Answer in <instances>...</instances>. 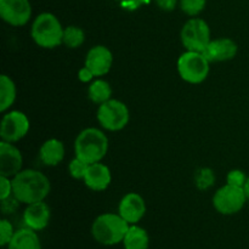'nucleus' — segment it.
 Wrapping results in <instances>:
<instances>
[{
	"label": "nucleus",
	"instance_id": "obj_10",
	"mask_svg": "<svg viewBox=\"0 0 249 249\" xmlns=\"http://www.w3.org/2000/svg\"><path fill=\"white\" fill-rule=\"evenodd\" d=\"M0 16L10 26H24L32 16L31 2L29 0H0Z\"/></svg>",
	"mask_w": 249,
	"mask_h": 249
},
{
	"label": "nucleus",
	"instance_id": "obj_24",
	"mask_svg": "<svg viewBox=\"0 0 249 249\" xmlns=\"http://www.w3.org/2000/svg\"><path fill=\"white\" fill-rule=\"evenodd\" d=\"M88 168H89V164L85 163L84 160H82L80 158L75 157L73 158L72 160L68 164V172H70L71 177L74 178L77 180H84L85 174L88 172Z\"/></svg>",
	"mask_w": 249,
	"mask_h": 249
},
{
	"label": "nucleus",
	"instance_id": "obj_9",
	"mask_svg": "<svg viewBox=\"0 0 249 249\" xmlns=\"http://www.w3.org/2000/svg\"><path fill=\"white\" fill-rule=\"evenodd\" d=\"M31 123L23 112L10 111L4 114L0 124V138L6 142H17L28 134Z\"/></svg>",
	"mask_w": 249,
	"mask_h": 249
},
{
	"label": "nucleus",
	"instance_id": "obj_7",
	"mask_svg": "<svg viewBox=\"0 0 249 249\" xmlns=\"http://www.w3.org/2000/svg\"><path fill=\"white\" fill-rule=\"evenodd\" d=\"M180 39L186 51L203 53L211 43V28L204 19L194 17L182 26Z\"/></svg>",
	"mask_w": 249,
	"mask_h": 249
},
{
	"label": "nucleus",
	"instance_id": "obj_27",
	"mask_svg": "<svg viewBox=\"0 0 249 249\" xmlns=\"http://www.w3.org/2000/svg\"><path fill=\"white\" fill-rule=\"evenodd\" d=\"M248 178L246 177L245 173L240 169H233L231 172H229L228 177H226V182L229 185H232V186L237 187H243L245 186L246 181H247Z\"/></svg>",
	"mask_w": 249,
	"mask_h": 249
},
{
	"label": "nucleus",
	"instance_id": "obj_21",
	"mask_svg": "<svg viewBox=\"0 0 249 249\" xmlns=\"http://www.w3.org/2000/svg\"><path fill=\"white\" fill-rule=\"evenodd\" d=\"M88 96L94 104L101 105L111 100L112 88L108 82L104 79H96L88 88Z\"/></svg>",
	"mask_w": 249,
	"mask_h": 249
},
{
	"label": "nucleus",
	"instance_id": "obj_13",
	"mask_svg": "<svg viewBox=\"0 0 249 249\" xmlns=\"http://www.w3.org/2000/svg\"><path fill=\"white\" fill-rule=\"evenodd\" d=\"M118 214L129 225H135L146 214L145 199L136 192L126 194L119 202Z\"/></svg>",
	"mask_w": 249,
	"mask_h": 249
},
{
	"label": "nucleus",
	"instance_id": "obj_12",
	"mask_svg": "<svg viewBox=\"0 0 249 249\" xmlns=\"http://www.w3.org/2000/svg\"><path fill=\"white\" fill-rule=\"evenodd\" d=\"M23 157L14 143L1 141L0 142V175L14 178L22 170Z\"/></svg>",
	"mask_w": 249,
	"mask_h": 249
},
{
	"label": "nucleus",
	"instance_id": "obj_25",
	"mask_svg": "<svg viewBox=\"0 0 249 249\" xmlns=\"http://www.w3.org/2000/svg\"><path fill=\"white\" fill-rule=\"evenodd\" d=\"M215 181L214 173L209 168H203L196 175V185L199 190H207Z\"/></svg>",
	"mask_w": 249,
	"mask_h": 249
},
{
	"label": "nucleus",
	"instance_id": "obj_1",
	"mask_svg": "<svg viewBox=\"0 0 249 249\" xmlns=\"http://www.w3.org/2000/svg\"><path fill=\"white\" fill-rule=\"evenodd\" d=\"M50 190V180L39 170L24 169L12 178V196L27 206L44 201Z\"/></svg>",
	"mask_w": 249,
	"mask_h": 249
},
{
	"label": "nucleus",
	"instance_id": "obj_17",
	"mask_svg": "<svg viewBox=\"0 0 249 249\" xmlns=\"http://www.w3.org/2000/svg\"><path fill=\"white\" fill-rule=\"evenodd\" d=\"M39 158L41 162L49 167L58 165L65 158V146L62 141L57 139H49L39 150Z\"/></svg>",
	"mask_w": 249,
	"mask_h": 249
},
{
	"label": "nucleus",
	"instance_id": "obj_15",
	"mask_svg": "<svg viewBox=\"0 0 249 249\" xmlns=\"http://www.w3.org/2000/svg\"><path fill=\"white\" fill-rule=\"evenodd\" d=\"M51 211L44 201L27 206L23 212V223L26 228L34 231H43L50 223Z\"/></svg>",
	"mask_w": 249,
	"mask_h": 249
},
{
	"label": "nucleus",
	"instance_id": "obj_5",
	"mask_svg": "<svg viewBox=\"0 0 249 249\" xmlns=\"http://www.w3.org/2000/svg\"><path fill=\"white\" fill-rule=\"evenodd\" d=\"M211 62L202 53L185 51L178 58L177 68L180 78L189 84H201L211 71Z\"/></svg>",
	"mask_w": 249,
	"mask_h": 249
},
{
	"label": "nucleus",
	"instance_id": "obj_6",
	"mask_svg": "<svg viewBox=\"0 0 249 249\" xmlns=\"http://www.w3.org/2000/svg\"><path fill=\"white\" fill-rule=\"evenodd\" d=\"M96 118L100 125L108 131H119L125 128L130 119L128 106L119 100L111 99L99 105Z\"/></svg>",
	"mask_w": 249,
	"mask_h": 249
},
{
	"label": "nucleus",
	"instance_id": "obj_8",
	"mask_svg": "<svg viewBox=\"0 0 249 249\" xmlns=\"http://www.w3.org/2000/svg\"><path fill=\"white\" fill-rule=\"evenodd\" d=\"M247 202L243 187L224 185L214 194L213 206L218 213L223 215H233L241 212Z\"/></svg>",
	"mask_w": 249,
	"mask_h": 249
},
{
	"label": "nucleus",
	"instance_id": "obj_20",
	"mask_svg": "<svg viewBox=\"0 0 249 249\" xmlns=\"http://www.w3.org/2000/svg\"><path fill=\"white\" fill-rule=\"evenodd\" d=\"M16 85L15 82L6 74L0 77V112L5 113L14 105L16 100Z\"/></svg>",
	"mask_w": 249,
	"mask_h": 249
},
{
	"label": "nucleus",
	"instance_id": "obj_11",
	"mask_svg": "<svg viewBox=\"0 0 249 249\" xmlns=\"http://www.w3.org/2000/svg\"><path fill=\"white\" fill-rule=\"evenodd\" d=\"M113 65V53L107 46L95 45L88 51L84 66H87L95 77H104L111 71Z\"/></svg>",
	"mask_w": 249,
	"mask_h": 249
},
{
	"label": "nucleus",
	"instance_id": "obj_23",
	"mask_svg": "<svg viewBox=\"0 0 249 249\" xmlns=\"http://www.w3.org/2000/svg\"><path fill=\"white\" fill-rule=\"evenodd\" d=\"M207 0H180V9L187 16L196 17L204 10Z\"/></svg>",
	"mask_w": 249,
	"mask_h": 249
},
{
	"label": "nucleus",
	"instance_id": "obj_19",
	"mask_svg": "<svg viewBox=\"0 0 249 249\" xmlns=\"http://www.w3.org/2000/svg\"><path fill=\"white\" fill-rule=\"evenodd\" d=\"M124 249H148L150 247V236L143 228L138 224L129 226L124 240L122 242Z\"/></svg>",
	"mask_w": 249,
	"mask_h": 249
},
{
	"label": "nucleus",
	"instance_id": "obj_31",
	"mask_svg": "<svg viewBox=\"0 0 249 249\" xmlns=\"http://www.w3.org/2000/svg\"><path fill=\"white\" fill-rule=\"evenodd\" d=\"M243 190H245V194L246 196H247V199H249V178L247 179V181H246L245 186H243Z\"/></svg>",
	"mask_w": 249,
	"mask_h": 249
},
{
	"label": "nucleus",
	"instance_id": "obj_22",
	"mask_svg": "<svg viewBox=\"0 0 249 249\" xmlns=\"http://www.w3.org/2000/svg\"><path fill=\"white\" fill-rule=\"evenodd\" d=\"M85 40V33L80 27L77 26H68L63 31V40L65 44L70 49H77L83 45Z\"/></svg>",
	"mask_w": 249,
	"mask_h": 249
},
{
	"label": "nucleus",
	"instance_id": "obj_3",
	"mask_svg": "<svg viewBox=\"0 0 249 249\" xmlns=\"http://www.w3.org/2000/svg\"><path fill=\"white\" fill-rule=\"evenodd\" d=\"M129 224L116 213H105L97 216L91 225V235L102 246H116L123 242Z\"/></svg>",
	"mask_w": 249,
	"mask_h": 249
},
{
	"label": "nucleus",
	"instance_id": "obj_28",
	"mask_svg": "<svg viewBox=\"0 0 249 249\" xmlns=\"http://www.w3.org/2000/svg\"><path fill=\"white\" fill-rule=\"evenodd\" d=\"M12 196V179L0 175V199L10 198Z\"/></svg>",
	"mask_w": 249,
	"mask_h": 249
},
{
	"label": "nucleus",
	"instance_id": "obj_30",
	"mask_svg": "<svg viewBox=\"0 0 249 249\" xmlns=\"http://www.w3.org/2000/svg\"><path fill=\"white\" fill-rule=\"evenodd\" d=\"M156 4L163 11H173L178 4V0H156Z\"/></svg>",
	"mask_w": 249,
	"mask_h": 249
},
{
	"label": "nucleus",
	"instance_id": "obj_4",
	"mask_svg": "<svg viewBox=\"0 0 249 249\" xmlns=\"http://www.w3.org/2000/svg\"><path fill=\"white\" fill-rule=\"evenodd\" d=\"M63 31L57 17L50 12H43L32 23L31 36L34 43L43 49H55L62 44Z\"/></svg>",
	"mask_w": 249,
	"mask_h": 249
},
{
	"label": "nucleus",
	"instance_id": "obj_29",
	"mask_svg": "<svg viewBox=\"0 0 249 249\" xmlns=\"http://www.w3.org/2000/svg\"><path fill=\"white\" fill-rule=\"evenodd\" d=\"M94 78H95V74L87 67V66L80 68L79 72H78V79H79L82 83H90Z\"/></svg>",
	"mask_w": 249,
	"mask_h": 249
},
{
	"label": "nucleus",
	"instance_id": "obj_18",
	"mask_svg": "<svg viewBox=\"0 0 249 249\" xmlns=\"http://www.w3.org/2000/svg\"><path fill=\"white\" fill-rule=\"evenodd\" d=\"M7 249H41V242L36 231L22 228L15 232Z\"/></svg>",
	"mask_w": 249,
	"mask_h": 249
},
{
	"label": "nucleus",
	"instance_id": "obj_26",
	"mask_svg": "<svg viewBox=\"0 0 249 249\" xmlns=\"http://www.w3.org/2000/svg\"><path fill=\"white\" fill-rule=\"evenodd\" d=\"M15 232L16 231L14 230V226L9 220L2 219L0 221V245H1V247H7L10 241L14 237Z\"/></svg>",
	"mask_w": 249,
	"mask_h": 249
},
{
	"label": "nucleus",
	"instance_id": "obj_2",
	"mask_svg": "<svg viewBox=\"0 0 249 249\" xmlns=\"http://www.w3.org/2000/svg\"><path fill=\"white\" fill-rule=\"evenodd\" d=\"M108 152V138L97 128H87L78 134L74 141L75 157L88 164L101 162Z\"/></svg>",
	"mask_w": 249,
	"mask_h": 249
},
{
	"label": "nucleus",
	"instance_id": "obj_16",
	"mask_svg": "<svg viewBox=\"0 0 249 249\" xmlns=\"http://www.w3.org/2000/svg\"><path fill=\"white\" fill-rule=\"evenodd\" d=\"M83 181H84L85 186L88 189L92 190V191H105L111 185V170L107 165L102 164L101 162L89 164V168H88V172Z\"/></svg>",
	"mask_w": 249,
	"mask_h": 249
},
{
	"label": "nucleus",
	"instance_id": "obj_14",
	"mask_svg": "<svg viewBox=\"0 0 249 249\" xmlns=\"http://www.w3.org/2000/svg\"><path fill=\"white\" fill-rule=\"evenodd\" d=\"M238 53V46L232 39L230 38H218L212 39L211 43L203 50V55L206 56L209 62H224L235 58Z\"/></svg>",
	"mask_w": 249,
	"mask_h": 249
}]
</instances>
